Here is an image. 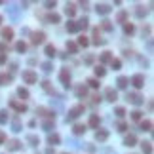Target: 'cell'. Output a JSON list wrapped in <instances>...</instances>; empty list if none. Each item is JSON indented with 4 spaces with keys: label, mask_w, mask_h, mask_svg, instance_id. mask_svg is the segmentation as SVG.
<instances>
[{
    "label": "cell",
    "mask_w": 154,
    "mask_h": 154,
    "mask_svg": "<svg viewBox=\"0 0 154 154\" xmlns=\"http://www.w3.org/2000/svg\"><path fill=\"white\" fill-rule=\"evenodd\" d=\"M84 61H86V63H88V65H90V63H93V57H91V55H88V57H86Z\"/></svg>",
    "instance_id": "51"
},
{
    "label": "cell",
    "mask_w": 154,
    "mask_h": 154,
    "mask_svg": "<svg viewBox=\"0 0 154 154\" xmlns=\"http://www.w3.org/2000/svg\"><path fill=\"white\" fill-rule=\"evenodd\" d=\"M21 148V141H17V139H12L8 143V150L10 152H15V150H19Z\"/></svg>",
    "instance_id": "8"
},
{
    "label": "cell",
    "mask_w": 154,
    "mask_h": 154,
    "mask_svg": "<svg viewBox=\"0 0 154 154\" xmlns=\"http://www.w3.org/2000/svg\"><path fill=\"white\" fill-rule=\"evenodd\" d=\"M78 44H80V46H84V48H86V46L90 44V40H88V36H84V34H82V36L78 38Z\"/></svg>",
    "instance_id": "41"
},
{
    "label": "cell",
    "mask_w": 154,
    "mask_h": 154,
    "mask_svg": "<svg viewBox=\"0 0 154 154\" xmlns=\"http://www.w3.org/2000/svg\"><path fill=\"white\" fill-rule=\"evenodd\" d=\"M116 127H118V131H126V130H127V126L124 124V122H118V126H116Z\"/></svg>",
    "instance_id": "47"
},
{
    "label": "cell",
    "mask_w": 154,
    "mask_h": 154,
    "mask_svg": "<svg viewBox=\"0 0 154 154\" xmlns=\"http://www.w3.org/2000/svg\"><path fill=\"white\" fill-rule=\"evenodd\" d=\"M4 141H6V135H4V133H2V131H0V145H2V143H4Z\"/></svg>",
    "instance_id": "53"
},
{
    "label": "cell",
    "mask_w": 154,
    "mask_h": 154,
    "mask_svg": "<svg viewBox=\"0 0 154 154\" xmlns=\"http://www.w3.org/2000/svg\"><path fill=\"white\" fill-rule=\"evenodd\" d=\"M23 80H25V84H36L38 76L34 70H23Z\"/></svg>",
    "instance_id": "2"
},
{
    "label": "cell",
    "mask_w": 154,
    "mask_h": 154,
    "mask_svg": "<svg viewBox=\"0 0 154 154\" xmlns=\"http://www.w3.org/2000/svg\"><path fill=\"white\" fill-rule=\"evenodd\" d=\"M90 126H91V127H97V126H99V116H97V114H91V118H90Z\"/></svg>",
    "instance_id": "31"
},
{
    "label": "cell",
    "mask_w": 154,
    "mask_h": 154,
    "mask_svg": "<svg viewBox=\"0 0 154 154\" xmlns=\"http://www.w3.org/2000/svg\"><path fill=\"white\" fill-rule=\"evenodd\" d=\"M76 95H78V97H86V95H88L86 86H78V88H76Z\"/></svg>",
    "instance_id": "26"
},
{
    "label": "cell",
    "mask_w": 154,
    "mask_h": 154,
    "mask_svg": "<svg viewBox=\"0 0 154 154\" xmlns=\"http://www.w3.org/2000/svg\"><path fill=\"white\" fill-rule=\"evenodd\" d=\"M105 97H107V101H112V103H114V101L118 99V91H116L114 88H107V90H105Z\"/></svg>",
    "instance_id": "6"
},
{
    "label": "cell",
    "mask_w": 154,
    "mask_h": 154,
    "mask_svg": "<svg viewBox=\"0 0 154 154\" xmlns=\"http://www.w3.org/2000/svg\"><path fill=\"white\" fill-rule=\"evenodd\" d=\"M88 23H90V21H88V17H82L80 21L76 23V27H78V30H80V29H86V27H88Z\"/></svg>",
    "instance_id": "29"
},
{
    "label": "cell",
    "mask_w": 154,
    "mask_h": 154,
    "mask_svg": "<svg viewBox=\"0 0 154 154\" xmlns=\"http://www.w3.org/2000/svg\"><path fill=\"white\" fill-rule=\"evenodd\" d=\"M116 84H118V88H120V90H126L127 84H130V78H126V76H120V78L116 80Z\"/></svg>",
    "instance_id": "13"
},
{
    "label": "cell",
    "mask_w": 154,
    "mask_h": 154,
    "mask_svg": "<svg viewBox=\"0 0 154 154\" xmlns=\"http://www.w3.org/2000/svg\"><path fill=\"white\" fill-rule=\"evenodd\" d=\"M15 50H17L19 53H25V51H27V44H25V42H17V44H15Z\"/></svg>",
    "instance_id": "30"
},
{
    "label": "cell",
    "mask_w": 154,
    "mask_h": 154,
    "mask_svg": "<svg viewBox=\"0 0 154 154\" xmlns=\"http://www.w3.org/2000/svg\"><path fill=\"white\" fill-rule=\"evenodd\" d=\"M42 127H44L46 131H51V130H53V120H50V122H44V124H42Z\"/></svg>",
    "instance_id": "39"
},
{
    "label": "cell",
    "mask_w": 154,
    "mask_h": 154,
    "mask_svg": "<svg viewBox=\"0 0 154 154\" xmlns=\"http://www.w3.org/2000/svg\"><path fill=\"white\" fill-rule=\"evenodd\" d=\"M0 51H6V46L4 44H0Z\"/></svg>",
    "instance_id": "55"
},
{
    "label": "cell",
    "mask_w": 154,
    "mask_h": 154,
    "mask_svg": "<svg viewBox=\"0 0 154 154\" xmlns=\"http://www.w3.org/2000/svg\"><path fill=\"white\" fill-rule=\"evenodd\" d=\"M10 67H12V69H10V70H12V73H15V70H17V63H12Z\"/></svg>",
    "instance_id": "52"
},
{
    "label": "cell",
    "mask_w": 154,
    "mask_h": 154,
    "mask_svg": "<svg viewBox=\"0 0 154 154\" xmlns=\"http://www.w3.org/2000/svg\"><path fill=\"white\" fill-rule=\"evenodd\" d=\"M44 6H46V8H48V10H51V8H55V2H46V4H44Z\"/></svg>",
    "instance_id": "50"
},
{
    "label": "cell",
    "mask_w": 154,
    "mask_h": 154,
    "mask_svg": "<svg viewBox=\"0 0 154 154\" xmlns=\"http://www.w3.org/2000/svg\"><path fill=\"white\" fill-rule=\"evenodd\" d=\"M65 13L69 15V17H73V15L76 13V8H74V4H67V8H65Z\"/></svg>",
    "instance_id": "22"
},
{
    "label": "cell",
    "mask_w": 154,
    "mask_h": 154,
    "mask_svg": "<svg viewBox=\"0 0 154 154\" xmlns=\"http://www.w3.org/2000/svg\"><path fill=\"white\" fill-rule=\"evenodd\" d=\"M80 114H84V105H78V107H74V109H70L69 114H67V122H74Z\"/></svg>",
    "instance_id": "1"
},
{
    "label": "cell",
    "mask_w": 154,
    "mask_h": 154,
    "mask_svg": "<svg viewBox=\"0 0 154 154\" xmlns=\"http://www.w3.org/2000/svg\"><path fill=\"white\" fill-rule=\"evenodd\" d=\"M135 13H137V17H145V15L148 13V10H147V8H143V6H139V8H137V12H135Z\"/></svg>",
    "instance_id": "36"
},
{
    "label": "cell",
    "mask_w": 154,
    "mask_h": 154,
    "mask_svg": "<svg viewBox=\"0 0 154 154\" xmlns=\"http://www.w3.org/2000/svg\"><path fill=\"white\" fill-rule=\"evenodd\" d=\"M135 143H137V137L133 135V133H131V135H127L126 139H124V145H126V147H130V148H131V147H135Z\"/></svg>",
    "instance_id": "12"
},
{
    "label": "cell",
    "mask_w": 154,
    "mask_h": 154,
    "mask_svg": "<svg viewBox=\"0 0 154 154\" xmlns=\"http://www.w3.org/2000/svg\"><path fill=\"white\" fill-rule=\"evenodd\" d=\"M141 116H143V112H141V110H133V112H131V118H133L135 122H137V120H141Z\"/></svg>",
    "instance_id": "43"
},
{
    "label": "cell",
    "mask_w": 154,
    "mask_h": 154,
    "mask_svg": "<svg viewBox=\"0 0 154 154\" xmlns=\"http://www.w3.org/2000/svg\"><path fill=\"white\" fill-rule=\"evenodd\" d=\"M59 80H61V84H63L65 88H70V73H69V69H63V70H61Z\"/></svg>",
    "instance_id": "3"
},
{
    "label": "cell",
    "mask_w": 154,
    "mask_h": 154,
    "mask_svg": "<svg viewBox=\"0 0 154 154\" xmlns=\"http://www.w3.org/2000/svg\"><path fill=\"white\" fill-rule=\"evenodd\" d=\"M46 55H48V57H55V55H57V50H55V46H51V44L46 46Z\"/></svg>",
    "instance_id": "16"
},
{
    "label": "cell",
    "mask_w": 154,
    "mask_h": 154,
    "mask_svg": "<svg viewBox=\"0 0 154 154\" xmlns=\"http://www.w3.org/2000/svg\"><path fill=\"white\" fill-rule=\"evenodd\" d=\"M131 84L135 86L137 90H139V88H143V86H145V76H143V74H135V76L131 78Z\"/></svg>",
    "instance_id": "5"
},
{
    "label": "cell",
    "mask_w": 154,
    "mask_h": 154,
    "mask_svg": "<svg viewBox=\"0 0 154 154\" xmlns=\"http://www.w3.org/2000/svg\"><path fill=\"white\" fill-rule=\"evenodd\" d=\"M12 131H21V122L17 120V118H13V122H12Z\"/></svg>",
    "instance_id": "25"
},
{
    "label": "cell",
    "mask_w": 154,
    "mask_h": 154,
    "mask_svg": "<svg viewBox=\"0 0 154 154\" xmlns=\"http://www.w3.org/2000/svg\"><path fill=\"white\" fill-rule=\"evenodd\" d=\"M95 74L99 76V78H101V76H105V69H103L101 65H99V67H95Z\"/></svg>",
    "instance_id": "45"
},
{
    "label": "cell",
    "mask_w": 154,
    "mask_h": 154,
    "mask_svg": "<svg viewBox=\"0 0 154 154\" xmlns=\"http://www.w3.org/2000/svg\"><path fill=\"white\" fill-rule=\"evenodd\" d=\"M27 141H29V145H30V147H36V145H40V139H38L36 135H29V137H27Z\"/></svg>",
    "instance_id": "24"
},
{
    "label": "cell",
    "mask_w": 154,
    "mask_h": 154,
    "mask_svg": "<svg viewBox=\"0 0 154 154\" xmlns=\"http://www.w3.org/2000/svg\"><path fill=\"white\" fill-rule=\"evenodd\" d=\"M73 131H74V135H82V133H86V126L76 124V126L73 127Z\"/></svg>",
    "instance_id": "20"
},
{
    "label": "cell",
    "mask_w": 154,
    "mask_h": 154,
    "mask_svg": "<svg viewBox=\"0 0 154 154\" xmlns=\"http://www.w3.org/2000/svg\"><path fill=\"white\" fill-rule=\"evenodd\" d=\"M2 38L6 40V42H10V40L13 38V30L10 29V27H4V29H2Z\"/></svg>",
    "instance_id": "10"
},
{
    "label": "cell",
    "mask_w": 154,
    "mask_h": 154,
    "mask_svg": "<svg viewBox=\"0 0 154 154\" xmlns=\"http://www.w3.org/2000/svg\"><path fill=\"white\" fill-rule=\"evenodd\" d=\"M0 23H2V15H0Z\"/></svg>",
    "instance_id": "56"
},
{
    "label": "cell",
    "mask_w": 154,
    "mask_h": 154,
    "mask_svg": "<svg viewBox=\"0 0 154 154\" xmlns=\"http://www.w3.org/2000/svg\"><path fill=\"white\" fill-rule=\"evenodd\" d=\"M93 44H95V46L105 44V40H103V38L99 36V29H93Z\"/></svg>",
    "instance_id": "17"
},
{
    "label": "cell",
    "mask_w": 154,
    "mask_h": 154,
    "mask_svg": "<svg viewBox=\"0 0 154 154\" xmlns=\"http://www.w3.org/2000/svg\"><path fill=\"white\" fill-rule=\"evenodd\" d=\"M95 10H97V13L107 15V13L110 12V6H109V4H97V6H95Z\"/></svg>",
    "instance_id": "9"
},
{
    "label": "cell",
    "mask_w": 154,
    "mask_h": 154,
    "mask_svg": "<svg viewBox=\"0 0 154 154\" xmlns=\"http://www.w3.org/2000/svg\"><path fill=\"white\" fill-rule=\"evenodd\" d=\"M12 82V76L10 74H0V86H8Z\"/></svg>",
    "instance_id": "21"
},
{
    "label": "cell",
    "mask_w": 154,
    "mask_h": 154,
    "mask_svg": "<svg viewBox=\"0 0 154 154\" xmlns=\"http://www.w3.org/2000/svg\"><path fill=\"white\" fill-rule=\"evenodd\" d=\"M65 154H67V152H65Z\"/></svg>",
    "instance_id": "57"
},
{
    "label": "cell",
    "mask_w": 154,
    "mask_h": 154,
    "mask_svg": "<svg viewBox=\"0 0 154 154\" xmlns=\"http://www.w3.org/2000/svg\"><path fill=\"white\" fill-rule=\"evenodd\" d=\"M114 112H116V116H118V118H124V116H126V109H122V107H116V110H114Z\"/></svg>",
    "instance_id": "42"
},
{
    "label": "cell",
    "mask_w": 154,
    "mask_h": 154,
    "mask_svg": "<svg viewBox=\"0 0 154 154\" xmlns=\"http://www.w3.org/2000/svg\"><path fill=\"white\" fill-rule=\"evenodd\" d=\"M10 107H13L15 110L17 112H27V105H25V103H17V101H10Z\"/></svg>",
    "instance_id": "7"
},
{
    "label": "cell",
    "mask_w": 154,
    "mask_h": 154,
    "mask_svg": "<svg viewBox=\"0 0 154 154\" xmlns=\"http://www.w3.org/2000/svg\"><path fill=\"white\" fill-rule=\"evenodd\" d=\"M101 61H103V63H110V61H112L110 51H105V53H101Z\"/></svg>",
    "instance_id": "28"
},
{
    "label": "cell",
    "mask_w": 154,
    "mask_h": 154,
    "mask_svg": "<svg viewBox=\"0 0 154 154\" xmlns=\"http://www.w3.org/2000/svg\"><path fill=\"white\" fill-rule=\"evenodd\" d=\"M126 99L130 101L131 105H143V101H145V99H143V97H141L139 93H127V97H126Z\"/></svg>",
    "instance_id": "4"
},
{
    "label": "cell",
    "mask_w": 154,
    "mask_h": 154,
    "mask_svg": "<svg viewBox=\"0 0 154 154\" xmlns=\"http://www.w3.org/2000/svg\"><path fill=\"white\" fill-rule=\"evenodd\" d=\"M152 143L150 141H143L141 143V148H143V152H145V154H152Z\"/></svg>",
    "instance_id": "15"
},
{
    "label": "cell",
    "mask_w": 154,
    "mask_h": 154,
    "mask_svg": "<svg viewBox=\"0 0 154 154\" xmlns=\"http://www.w3.org/2000/svg\"><path fill=\"white\" fill-rule=\"evenodd\" d=\"M46 19H48V23H53V25L61 21V17H59V13H50V15H48V17H46Z\"/></svg>",
    "instance_id": "19"
},
{
    "label": "cell",
    "mask_w": 154,
    "mask_h": 154,
    "mask_svg": "<svg viewBox=\"0 0 154 154\" xmlns=\"http://www.w3.org/2000/svg\"><path fill=\"white\" fill-rule=\"evenodd\" d=\"M67 50H69L70 53H76V51H78V46H76L74 42H67Z\"/></svg>",
    "instance_id": "34"
},
{
    "label": "cell",
    "mask_w": 154,
    "mask_h": 154,
    "mask_svg": "<svg viewBox=\"0 0 154 154\" xmlns=\"http://www.w3.org/2000/svg\"><path fill=\"white\" fill-rule=\"evenodd\" d=\"M124 33L126 34H133L135 33V27H133L131 23H124Z\"/></svg>",
    "instance_id": "27"
},
{
    "label": "cell",
    "mask_w": 154,
    "mask_h": 154,
    "mask_svg": "<svg viewBox=\"0 0 154 154\" xmlns=\"http://www.w3.org/2000/svg\"><path fill=\"white\" fill-rule=\"evenodd\" d=\"M110 65H112V69H114V70H118V69L122 67V61H120V59H112Z\"/></svg>",
    "instance_id": "38"
},
{
    "label": "cell",
    "mask_w": 154,
    "mask_h": 154,
    "mask_svg": "<svg viewBox=\"0 0 154 154\" xmlns=\"http://www.w3.org/2000/svg\"><path fill=\"white\" fill-rule=\"evenodd\" d=\"M6 53H0V65H4V63H6Z\"/></svg>",
    "instance_id": "49"
},
{
    "label": "cell",
    "mask_w": 154,
    "mask_h": 154,
    "mask_svg": "<svg viewBox=\"0 0 154 154\" xmlns=\"http://www.w3.org/2000/svg\"><path fill=\"white\" fill-rule=\"evenodd\" d=\"M46 154H55V150H53V148H48V150H46Z\"/></svg>",
    "instance_id": "54"
},
{
    "label": "cell",
    "mask_w": 154,
    "mask_h": 154,
    "mask_svg": "<svg viewBox=\"0 0 154 154\" xmlns=\"http://www.w3.org/2000/svg\"><path fill=\"white\" fill-rule=\"evenodd\" d=\"M44 40H46V34H44V33H34V34H33V44L38 46V44H42Z\"/></svg>",
    "instance_id": "11"
},
{
    "label": "cell",
    "mask_w": 154,
    "mask_h": 154,
    "mask_svg": "<svg viewBox=\"0 0 154 154\" xmlns=\"http://www.w3.org/2000/svg\"><path fill=\"white\" fill-rule=\"evenodd\" d=\"M141 130H143V131H150V130H152V122H150V120H143V122H141Z\"/></svg>",
    "instance_id": "23"
},
{
    "label": "cell",
    "mask_w": 154,
    "mask_h": 154,
    "mask_svg": "<svg viewBox=\"0 0 154 154\" xmlns=\"http://www.w3.org/2000/svg\"><path fill=\"white\" fill-rule=\"evenodd\" d=\"M101 27L105 29V30H112V25H110V21H109V19H105V21L101 23Z\"/></svg>",
    "instance_id": "44"
},
{
    "label": "cell",
    "mask_w": 154,
    "mask_h": 154,
    "mask_svg": "<svg viewBox=\"0 0 154 154\" xmlns=\"http://www.w3.org/2000/svg\"><path fill=\"white\" fill-rule=\"evenodd\" d=\"M88 84L91 86V88H99V82H97L95 78H88Z\"/></svg>",
    "instance_id": "46"
},
{
    "label": "cell",
    "mask_w": 154,
    "mask_h": 154,
    "mask_svg": "<svg viewBox=\"0 0 154 154\" xmlns=\"http://www.w3.org/2000/svg\"><path fill=\"white\" fill-rule=\"evenodd\" d=\"M51 69H53V65H51L50 61H46V63H42V70H44V73H51Z\"/></svg>",
    "instance_id": "37"
},
{
    "label": "cell",
    "mask_w": 154,
    "mask_h": 154,
    "mask_svg": "<svg viewBox=\"0 0 154 154\" xmlns=\"http://www.w3.org/2000/svg\"><path fill=\"white\" fill-rule=\"evenodd\" d=\"M36 114H42V116H50V118H55L53 112H50V110H46V109H38L36 110Z\"/></svg>",
    "instance_id": "33"
},
{
    "label": "cell",
    "mask_w": 154,
    "mask_h": 154,
    "mask_svg": "<svg viewBox=\"0 0 154 154\" xmlns=\"http://www.w3.org/2000/svg\"><path fill=\"white\" fill-rule=\"evenodd\" d=\"M17 95L21 97V99H29V90H25V88H19V90H17Z\"/></svg>",
    "instance_id": "32"
},
{
    "label": "cell",
    "mask_w": 154,
    "mask_h": 154,
    "mask_svg": "<svg viewBox=\"0 0 154 154\" xmlns=\"http://www.w3.org/2000/svg\"><path fill=\"white\" fill-rule=\"evenodd\" d=\"M67 30H69V33H76V30H78V27H76L74 21H69V23H67Z\"/></svg>",
    "instance_id": "35"
},
{
    "label": "cell",
    "mask_w": 154,
    "mask_h": 154,
    "mask_svg": "<svg viewBox=\"0 0 154 154\" xmlns=\"http://www.w3.org/2000/svg\"><path fill=\"white\" fill-rule=\"evenodd\" d=\"M6 122H8V112L0 110V124H6Z\"/></svg>",
    "instance_id": "40"
},
{
    "label": "cell",
    "mask_w": 154,
    "mask_h": 154,
    "mask_svg": "<svg viewBox=\"0 0 154 154\" xmlns=\"http://www.w3.org/2000/svg\"><path fill=\"white\" fill-rule=\"evenodd\" d=\"M126 15H127L126 12H120V13H118V21L122 23V21H124V19H126Z\"/></svg>",
    "instance_id": "48"
},
{
    "label": "cell",
    "mask_w": 154,
    "mask_h": 154,
    "mask_svg": "<svg viewBox=\"0 0 154 154\" xmlns=\"http://www.w3.org/2000/svg\"><path fill=\"white\" fill-rule=\"evenodd\" d=\"M59 141H61V137L57 135V133H50V137H48L50 145H59Z\"/></svg>",
    "instance_id": "18"
},
{
    "label": "cell",
    "mask_w": 154,
    "mask_h": 154,
    "mask_svg": "<svg viewBox=\"0 0 154 154\" xmlns=\"http://www.w3.org/2000/svg\"><path fill=\"white\" fill-rule=\"evenodd\" d=\"M95 139H97V141H107V139H109V131L99 130V131L95 133Z\"/></svg>",
    "instance_id": "14"
}]
</instances>
